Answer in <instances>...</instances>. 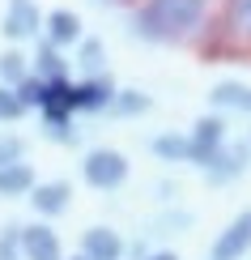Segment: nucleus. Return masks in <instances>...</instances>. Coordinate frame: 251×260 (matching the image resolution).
I'll use <instances>...</instances> for the list:
<instances>
[{
	"instance_id": "f257e3e1",
	"label": "nucleus",
	"mask_w": 251,
	"mask_h": 260,
	"mask_svg": "<svg viewBox=\"0 0 251 260\" xmlns=\"http://www.w3.org/2000/svg\"><path fill=\"white\" fill-rule=\"evenodd\" d=\"M209 0H145L132 17V30L145 43H183L204 26Z\"/></svg>"
},
{
	"instance_id": "f03ea898",
	"label": "nucleus",
	"mask_w": 251,
	"mask_h": 260,
	"mask_svg": "<svg viewBox=\"0 0 251 260\" xmlns=\"http://www.w3.org/2000/svg\"><path fill=\"white\" fill-rule=\"evenodd\" d=\"M81 175H85L90 188L111 192V188H119V183L128 179V158L119 154V149H90L85 162H81Z\"/></svg>"
},
{
	"instance_id": "7ed1b4c3",
	"label": "nucleus",
	"mask_w": 251,
	"mask_h": 260,
	"mask_svg": "<svg viewBox=\"0 0 251 260\" xmlns=\"http://www.w3.org/2000/svg\"><path fill=\"white\" fill-rule=\"evenodd\" d=\"M247 167H251V145H226V141H222V145L204 158L200 171H204L209 183H230V179L243 175Z\"/></svg>"
},
{
	"instance_id": "20e7f679",
	"label": "nucleus",
	"mask_w": 251,
	"mask_h": 260,
	"mask_svg": "<svg viewBox=\"0 0 251 260\" xmlns=\"http://www.w3.org/2000/svg\"><path fill=\"white\" fill-rule=\"evenodd\" d=\"M43 30V13L34 0H9L5 5V17H0V35L9 43H21V39H39Z\"/></svg>"
},
{
	"instance_id": "39448f33",
	"label": "nucleus",
	"mask_w": 251,
	"mask_h": 260,
	"mask_svg": "<svg viewBox=\"0 0 251 260\" xmlns=\"http://www.w3.org/2000/svg\"><path fill=\"white\" fill-rule=\"evenodd\" d=\"M251 252V209H243L238 218L213 239V260H243Z\"/></svg>"
},
{
	"instance_id": "423d86ee",
	"label": "nucleus",
	"mask_w": 251,
	"mask_h": 260,
	"mask_svg": "<svg viewBox=\"0 0 251 260\" xmlns=\"http://www.w3.org/2000/svg\"><path fill=\"white\" fill-rule=\"evenodd\" d=\"M21 260H64V243L47 222L21 226Z\"/></svg>"
},
{
	"instance_id": "0eeeda50",
	"label": "nucleus",
	"mask_w": 251,
	"mask_h": 260,
	"mask_svg": "<svg viewBox=\"0 0 251 260\" xmlns=\"http://www.w3.org/2000/svg\"><path fill=\"white\" fill-rule=\"evenodd\" d=\"M222 141H226V120H222V115H200V120L192 124V133H188L192 162H196V167H204V158H209Z\"/></svg>"
},
{
	"instance_id": "6e6552de",
	"label": "nucleus",
	"mask_w": 251,
	"mask_h": 260,
	"mask_svg": "<svg viewBox=\"0 0 251 260\" xmlns=\"http://www.w3.org/2000/svg\"><path fill=\"white\" fill-rule=\"evenodd\" d=\"M26 197H30V205H34V213H39V218H60V213L73 205V183H64V179L34 183V188H30Z\"/></svg>"
},
{
	"instance_id": "1a4fd4ad",
	"label": "nucleus",
	"mask_w": 251,
	"mask_h": 260,
	"mask_svg": "<svg viewBox=\"0 0 251 260\" xmlns=\"http://www.w3.org/2000/svg\"><path fill=\"white\" fill-rule=\"evenodd\" d=\"M115 99V85L111 77H85V81H73V111H106Z\"/></svg>"
},
{
	"instance_id": "9d476101",
	"label": "nucleus",
	"mask_w": 251,
	"mask_h": 260,
	"mask_svg": "<svg viewBox=\"0 0 251 260\" xmlns=\"http://www.w3.org/2000/svg\"><path fill=\"white\" fill-rule=\"evenodd\" d=\"M43 35H47L51 47H77V39L85 30H81V17L73 13V9H51V13L43 17Z\"/></svg>"
},
{
	"instance_id": "9b49d317",
	"label": "nucleus",
	"mask_w": 251,
	"mask_h": 260,
	"mask_svg": "<svg viewBox=\"0 0 251 260\" xmlns=\"http://www.w3.org/2000/svg\"><path fill=\"white\" fill-rule=\"evenodd\" d=\"M81 256L85 260H119L124 256V239H119V231H111V226H90L81 235Z\"/></svg>"
},
{
	"instance_id": "f8f14e48",
	"label": "nucleus",
	"mask_w": 251,
	"mask_h": 260,
	"mask_svg": "<svg viewBox=\"0 0 251 260\" xmlns=\"http://www.w3.org/2000/svg\"><path fill=\"white\" fill-rule=\"evenodd\" d=\"M222 35L230 39L234 47H251V0H226Z\"/></svg>"
},
{
	"instance_id": "ddd939ff",
	"label": "nucleus",
	"mask_w": 251,
	"mask_h": 260,
	"mask_svg": "<svg viewBox=\"0 0 251 260\" xmlns=\"http://www.w3.org/2000/svg\"><path fill=\"white\" fill-rule=\"evenodd\" d=\"M30 188H34V171H30V162H26V158L5 162V167H0V197H5V201L26 197Z\"/></svg>"
},
{
	"instance_id": "4468645a",
	"label": "nucleus",
	"mask_w": 251,
	"mask_h": 260,
	"mask_svg": "<svg viewBox=\"0 0 251 260\" xmlns=\"http://www.w3.org/2000/svg\"><path fill=\"white\" fill-rule=\"evenodd\" d=\"M209 103L222 107V111H247L251 115V85H243V81H217L209 90Z\"/></svg>"
},
{
	"instance_id": "2eb2a0df",
	"label": "nucleus",
	"mask_w": 251,
	"mask_h": 260,
	"mask_svg": "<svg viewBox=\"0 0 251 260\" xmlns=\"http://www.w3.org/2000/svg\"><path fill=\"white\" fill-rule=\"evenodd\" d=\"M34 77H43V81H51V77H68V60H64L60 47H51L47 39H43L39 51H34Z\"/></svg>"
},
{
	"instance_id": "dca6fc26",
	"label": "nucleus",
	"mask_w": 251,
	"mask_h": 260,
	"mask_svg": "<svg viewBox=\"0 0 251 260\" xmlns=\"http://www.w3.org/2000/svg\"><path fill=\"white\" fill-rule=\"evenodd\" d=\"M154 154L162 162H192V145H188V133L174 137V133H162L154 137Z\"/></svg>"
},
{
	"instance_id": "f3484780",
	"label": "nucleus",
	"mask_w": 251,
	"mask_h": 260,
	"mask_svg": "<svg viewBox=\"0 0 251 260\" xmlns=\"http://www.w3.org/2000/svg\"><path fill=\"white\" fill-rule=\"evenodd\" d=\"M77 64L90 73V77H98L102 64H106V47H102L98 39H85V35H81V39H77Z\"/></svg>"
},
{
	"instance_id": "a211bd4d",
	"label": "nucleus",
	"mask_w": 251,
	"mask_h": 260,
	"mask_svg": "<svg viewBox=\"0 0 251 260\" xmlns=\"http://www.w3.org/2000/svg\"><path fill=\"white\" fill-rule=\"evenodd\" d=\"M106 111H115V115H145L149 111V94H140V90H115V99Z\"/></svg>"
},
{
	"instance_id": "6ab92c4d",
	"label": "nucleus",
	"mask_w": 251,
	"mask_h": 260,
	"mask_svg": "<svg viewBox=\"0 0 251 260\" xmlns=\"http://www.w3.org/2000/svg\"><path fill=\"white\" fill-rule=\"evenodd\" d=\"M43 115V128H47L51 141H73L77 128H73V111H39Z\"/></svg>"
},
{
	"instance_id": "aec40b11",
	"label": "nucleus",
	"mask_w": 251,
	"mask_h": 260,
	"mask_svg": "<svg viewBox=\"0 0 251 260\" xmlns=\"http://www.w3.org/2000/svg\"><path fill=\"white\" fill-rule=\"evenodd\" d=\"M26 73H30V64H26V56H21V51L9 47L5 56H0V81H5V85H17Z\"/></svg>"
},
{
	"instance_id": "412c9836",
	"label": "nucleus",
	"mask_w": 251,
	"mask_h": 260,
	"mask_svg": "<svg viewBox=\"0 0 251 260\" xmlns=\"http://www.w3.org/2000/svg\"><path fill=\"white\" fill-rule=\"evenodd\" d=\"M13 94L21 99V107L26 111H39V103H43V77H34V73H26L17 85H13Z\"/></svg>"
},
{
	"instance_id": "4be33fe9",
	"label": "nucleus",
	"mask_w": 251,
	"mask_h": 260,
	"mask_svg": "<svg viewBox=\"0 0 251 260\" xmlns=\"http://www.w3.org/2000/svg\"><path fill=\"white\" fill-rule=\"evenodd\" d=\"M21 115H26V107H21V99L13 94V85L0 81V124H13V120H21Z\"/></svg>"
},
{
	"instance_id": "5701e85b",
	"label": "nucleus",
	"mask_w": 251,
	"mask_h": 260,
	"mask_svg": "<svg viewBox=\"0 0 251 260\" xmlns=\"http://www.w3.org/2000/svg\"><path fill=\"white\" fill-rule=\"evenodd\" d=\"M0 260H21V226H9L0 235Z\"/></svg>"
},
{
	"instance_id": "b1692460",
	"label": "nucleus",
	"mask_w": 251,
	"mask_h": 260,
	"mask_svg": "<svg viewBox=\"0 0 251 260\" xmlns=\"http://www.w3.org/2000/svg\"><path fill=\"white\" fill-rule=\"evenodd\" d=\"M21 137H0V167H5V162H17L21 158Z\"/></svg>"
},
{
	"instance_id": "393cba45",
	"label": "nucleus",
	"mask_w": 251,
	"mask_h": 260,
	"mask_svg": "<svg viewBox=\"0 0 251 260\" xmlns=\"http://www.w3.org/2000/svg\"><path fill=\"white\" fill-rule=\"evenodd\" d=\"M140 260H179L174 252H149V256H140Z\"/></svg>"
},
{
	"instance_id": "a878e982",
	"label": "nucleus",
	"mask_w": 251,
	"mask_h": 260,
	"mask_svg": "<svg viewBox=\"0 0 251 260\" xmlns=\"http://www.w3.org/2000/svg\"><path fill=\"white\" fill-rule=\"evenodd\" d=\"M111 5H128V0H111Z\"/></svg>"
},
{
	"instance_id": "bb28decb",
	"label": "nucleus",
	"mask_w": 251,
	"mask_h": 260,
	"mask_svg": "<svg viewBox=\"0 0 251 260\" xmlns=\"http://www.w3.org/2000/svg\"><path fill=\"white\" fill-rule=\"evenodd\" d=\"M73 260H85V256H73Z\"/></svg>"
},
{
	"instance_id": "cd10ccee",
	"label": "nucleus",
	"mask_w": 251,
	"mask_h": 260,
	"mask_svg": "<svg viewBox=\"0 0 251 260\" xmlns=\"http://www.w3.org/2000/svg\"><path fill=\"white\" fill-rule=\"evenodd\" d=\"M247 145H251V137H247Z\"/></svg>"
}]
</instances>
